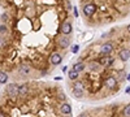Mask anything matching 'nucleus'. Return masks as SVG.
Here are the masks:
<instances>
[{
  "label": "nucleus",
  "instance_id": "f257e3e1",
  "mask_svg": "<svg viewBox=\"0 0 130 117\" xmlns=\"http://www.w3.org/2000/svg\"><path fill=\"white\" fill-rule=\"evenodd\" d=\"M5 92H7L8 96L16 98V96H18V94H20V86L16 85V83H12L7 87V91H5Z\"/></svg>",
  "mask_w": 130,
  "mask_h": 117
},
{
  "label": "nucleus",
  "instance_id": "f03ea898",
  "mask_svg": "<svg viewBox=\"0 0 130 117\" xmlns=\"http://www.w3.org/2000/svg\"><path fill=\"white\" fill-rule=\"evenodd\" d=\"M95 12H96V5L93 4V3H87V4L83 5V14L93 16Z\"/></svg>",
  "mask_w": 130,
  "mask_h": 117
},
{
  "label": "nucleus",
  "instance_id": "7ed1b4c3",
  "mask_svg": "<svg viewBox=\"0 0 130 117\" xmlns=\"http://www.w3.org/2000/svg\"><path fill=\"white\" fill-rule=\"evenodd\" d=\"M112 51H113V44L111 42L104 43L103 46L100 47V53H101V55H109Z\"/></svg>",
  "mask_w": 130,
  "mask_h": 117
},
{
  "label": "nucleus",
  "instance_id": "20e7f679",
  "mask_svg": "<svg viewBox=\"0 0 130 117\" xmlns=\"http://www.w3.org/2000/svg\"><path fill=\"white\" fill-rule=\"evenodd\" d=\"M61 61H62V56L59 52H53L51 55V64L52 65H59Z\"/></svg>",
  "mask_w": 130,
  "mask_h": 117
},
{
  "label": "nucleus",
  "instance_id": "39448f33",
  "mask_svg": "<svg viewBox=\"0 0 130 117\" xmlns=\"http://www.w3.org/2000/svg\"><path fill=\"white\" fill-rule=\"evenodd\" d=\"M60 112H61L62 115H65V116L70 115V113H72V105L69 103L61 104V107H60Z\"/></svg>",
  "mask_w": 130,
  "mask_h": 117
},
{
  "label": "nucleus",
  "instance_id": "423d86ee",
  "mask_svg": "<svg viewBox=\"0 0 130 117\" xmlns=\"http://www.w3.org/2000/svg\"><path fill=\"white\" fill-rule=\"evenodd\" d=\"M61 33L64 34V35H69V34L72 33V24L70 22L66 21L61 25Z\"/></svg>",
  "mask_w": 130,
  "mask_h": 117
},
{
  "label": "nucleus",
  "instance_id": "0eeeda50",
  "mask_svg": "<svg viewBox=\"0 0 130 117\" xmlns=\"http://www.w3.org/2000/svg\"><path fill=\"white\" fill-rule=\"evenodd\" d=\"M105 86L109 87V88H113L117 86V80L115 77H112V75H109V77L105 78Z\"/></svg>",
  "mask_w": 130,
  "mask_h": 117
},
{
  "label": "nucleus",
  "instance_id": "6e6552de",
  "mask_svg": "<svg viewBox=\"0 0 130 117\" xmlns=\"http://www.w3.org/2000/svg\"><path fill=\"white\" fill-rule=\"evenodd\" d=\"M118 56H120V60H122V61H128V60L130 59V49L122 48L121 51H120Z\"/></svg>",
  "mask_w": 130,
  "mask_h": 117
},
{
  "label": "nucleus",
  "instance_id": "1a4fd4ad",
  "mask_svg": "<svg viewBox=\"0 0 130 117\" xmlns=\"http://www.w3.org/2000/svg\"><path fill=\"white\" fill-rule=\"evenodd\" d=\"M57 44L61 48H66V47H69V44H70V42H69L68 37H60L57 39Z\"/></svg>",
  "mask_w": 130,
  "mask_h": 117
},
{
  "label": "nucleus",
  "instance_id": "9d476101",
  "mask_svg": "<svg viewBox=\"0 0 130 117\" xmlns=\"http://www.w3.org/2000/svg\"><path fill=\"white\" fill-rule=\"evenodd\" d=\"M18 73H20V75H22V77H26V75L30 73V66L21 65L20 68H18Z\"/></svg>",
  "mask_w": 130,
  "mask_h": 117
},
{
  "label": "nucleus",
  "instance_id": "9b49d317",
  "mask_svg": "<svg viewBox=\"0 0 130 117\" xmlns=\"http://www.w3.org/2000/svg\"><path fill=\"white\" fill-rule=\"evenodd\" d=\"M100 64H99V61H91L90 64H88V69H91L93 72H98L100 69Z\"/></svg>",
  "mask_w": 130,
  "mask_h": 117
},
{
  "label": "nucleus",
  "instance_id": "f8f14e48",
  "mask_svg": "<svg viewBox=\"0 0 130 117\" xmlns=\"http://www.w3.org/2000/svg\"><path fill=\"white\" fill-rule=\"evenodd\" d=\"M85 68H86V65H85L83 62H75V64L73 65V69H74L75 72H78V73H81L82 70H85Z\"/></svg>",
  "mask_w": 130,
  "mask_h": 117
},
{
  "label": "nucleus",
  "instance_id": "ddd939ff",
  "mask_svg": "<svg viewBox=\"0 0 130 117\" xmlns=\"http://www.w3.org/2000/svg\"><path fill=\"white\" fill-rule=\"evenodd\" d=\"M68 77H69V80L75 81L78 77H80V73H78V72H75L74 69H72V70H69V72H68Z\"/></svg>",
  "mask_w": 130,
  "mask_h": 117
},
{
  "label": "nucleus",
  "instance_id": "4468645a",
  "mask_svg": "<svg viewBox=\"0 0 130 117\" xmlns=\"http://www.w3.org/2000/svg\"><path fill=\"white\" fill-rule=\"evenodd\" d=\"M27 92H29V87H27L26 85H22V86H20V94H18V95H20V96H25Z\"/></svg>",
  "mask_w": 130,
  "mask_h": 117
},
{
  "label": "nucleus",
  "instance_id": "2eb2a0df",
  "mask_svg": "<svg viewBox=\"0 0 130 117\" xmlns=\"http://www.w3.org/2000/svg\"><path fill=\"white\" fill-rule=\"evenodd\" d=\"M8 74L5 72H0V83H7L8 82Z\"/></svg>",
  "mask_w": 130,
  "mask_h": 117
},
{
  "label": "nucleus",
  "instance_id": "dca6fc26",
  "mask_svg": "<svg viewBox=\"0 0 130 117\" xmlns=\"http://www.w3.org/2000/svg\"><path fill=\"white\" fill-rule=\"evenodd\" d=\"M85 94V90H77V88H73V95L75 98H82Z\"/></svg>",
  "mask_w": 130,
  "mask_h": 117
},
{
  "label": "nucleus",
  "instance_id": "f3484780",
  "mask_svg": "<svg viewBox=\"0 0 130 117\" xmlns=\"http://www.w3.org/2000/svg\"><path fill=\"white\" fill-rule=\"evenodd\" d=\"M108 62H109V56H104V57H101V59L99 60V64H100L101 66L107 65Z\"/></svg>",
  "mask_w": 130,
  "mask_h": 117
},
{
  "label": "nucleus",
  "instance_id": "a211bd4d",
  "mask_svg": "<svg viewBox=\"0 0 130 117\" xmlns=\"http://www.w3.org/2000/svg\"><path fill=\"white\" fill-rule=\"evenodd\" d=\"M124 117H130V104L124 108Z\"/></svg>",
  "mask_w": 130,
  "mask_h": 117
},
{
  "label": "nucleus",
  "instance_id": "6ab92c4d",
  "mask_svg": "<svg viewBox=\"0 0 130 117\" xmlns=\"http://www.w3.org/2000/svg\"><path fill=\"white\" fill-rule=\"evenodd\" d=\"M73 88H77V90H85V86L82 82H75L74 86H73Z\"/></svg>",
  "mask_w": 130,
  "mask_h": 117
},
{
  "label": "nucleus",
  "instance_id": "aec40b11",
  "mask_svg": "<svg viewBox=\"0 0 130 117\" xmlns=\"http://www.w3.org/2000/svg\"><path fill=\"white\" fill-rule=\"evenodd\" d=\"M5 33H8V27H7V25H0V34H5Z\"/></svg>",
  "mask_w": 130,
  "mask_h": 117
},
{
  "label": "nucleus",
  "instance_id": "412c9836",
  "mask_svg": "<svg viewBox=\"0 0 130 117\" xmlns=\"http://www.w3.org/2000/svg\"><path fill=\"white\" fill-rule=\"evenodd\" d=\"M5 44H7L5 39H4V38H1V37H0V48H4V47H5Z\"/></svg>",
  "mask_w": 130,
  "mask_h": 117
},
{
  "label": "nucleus",
  "instance_id": "4be33fe9",
  "mask_svg": "<svg viewBox=\"0 0 130 117\" xmlns=\"http://www.w3.org/2000/svg\"><path fill=\"white\" fill-rule=\"evenodd\" d=\"M78 49H80V46H73V47H72V52H73V53L78 52Z\"/></svg>",
  "mask_w": 130,
  "mask_h": 117
},
{
  "label": "nucleus",
  "instance_id": "5701e85b",
  "mask_svg": "<svg viewBox=\"0 0 130 117\" xmlns=\"http://www.w3.org/2000/svg\"><path fill=\"white\" fill-rule=\"evenodd\" d=\"M7 20H8V14H5V13H4V14L1 16V21H3V22H5Z\"/></svg>",
  "mask_w": 130,
  "mask_h": 117
},
{
  "label": "nucleus",
  "instance_id": "b1692460",
  "mask_svg": "<svg viewBox=\"0 0 130 117\" xmlns=\"http://www.w3.org/2000/svg\"><path fill=\"white\" fill-rule=\"evenodd\" d=\"M78 117H88V113H86V112H83V113H81Z\"/></svg>",
  "mask_w": 130,
  "mask_h": 117
},
{
  "label": "nucleus",
  "instance_id": "393cba45",
  "mask_svg": "<svg viewBox=\"0 0 130 117\" xmlns=\"http://www.w3.org/2000/svg\"><path fill=\"white\" fill-rule=\"evenodd\" d=\"M74 16H75V17H78V11H77V8H75V7H74Z\"/></svg>",
  "mask_w": 130,
  "mask_h": 117
},
{
  "label": "nucleus",
  "instance_id": "a878e982",
  "mask_svg": "<svg viewBox=\"0 0 130 117\" xmlns=\"http://www.w3.org/2000/svg\"><path fill=\"white\" fill-rule=\"evenodd\" d=\"M126 80H128V81L130 82V74H128V75H126Z\"/></svg>",
  "mask_w": 130,
  "mask_h": 117
},
{
  "label": "nucleus",
  "instance_id": "bb28decb",
  "mask_svg": "<svg viewBox=\"0 0 130 117\" xmlns=\"http://www.w3.org/2000/svg\"><path fill=\"white\" fill-rule=\"evenodd\" d=\"M126 94H130V88H126Z\"/></svg>",
  "mask_w": 130,
  "mask_h": 117
},
{
  "label": "nucleus",
  "instance_id": "cd10ccee",
  "mask_svg": "<svg viewBox=\"0 0 130 117\" xmlns=\"http://www.w3.org/2000/svg\"><path fill=\"white\" fill-rule=\"evenodd\" d=\"M128 30H129V31H130V25H129V26H128Z\"/></svg>",
  "mask_w": 130,
  "mask_h": 117
}]
</instances>
